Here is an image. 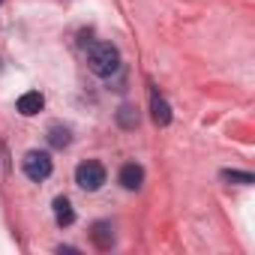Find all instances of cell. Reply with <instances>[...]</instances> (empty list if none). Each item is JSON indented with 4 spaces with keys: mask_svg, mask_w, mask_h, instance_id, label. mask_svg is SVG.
I'll return each mask as SVG.
<instances>
[{
    "mask_svg": "<svg viewBox=\"0 0 255 255\" xmlns=\"http://www.w3.org/2000/svg\"><path fill=\"white\" fill-rule=\"evenodd\" d=\"M150 117L156 126H168L171 123V105L159 90H150Z\"/></svg>",
    "mask_w": 255,
    "mask_h": 255,
    "instance_id": "5",
    "label": "cell"
},
{
    "mask_svg": "<svg viewBox=\"0 0 255 255\" xmlns=\"http://www.w3.org/2000/svg\"><path fill=\"white\" fill-rule=\"evenodd\" d=\"M75 183H78L84 192L102 189V183H105V165L96 162V159H84V162L75 168Z\"/></svg>",
    "mask_w": 255,
    "mask_h": 255,
    "instance_id": "3",
    "label": "cell"
},
{
    "mask_svg": "<svg viewBox=\"0 0 255 255\" xmlns=\"http://www.w3.org/2000/svg\"><path fill=\"white\" fill-rule=\"evenodd\" d=\"M117 180H120V186L123 189H138L141 183H144V168L138 165V162H126L123 168H120V174H117Z\"/></svg>",
    "mask_w": 255,
    "mask_h": 255,
    "instance_id": "6",
    "label": "cell"
},
{
    "mask_svg": "<svg viewBox=\"0 0 255 255\" xmlns=\"http://www.w3.org/2000/svg\"><path fill=\"white\" fill-rule=\"evenodd\" d=\"M51 207H54V222H57L60 228H69V225L75 222V210H72V204H69L66 195H57Z\"/></svg>",
    "mask_w": 255,
    "mask_h": 255,
    "instance_id": "8",
    "label": "cell"
},
{
    "mask_svg": "<svg viewBox=\"0 0 255 255\" xmlns=\"http://www.w3.org/2000/svg\"><path fill=\"white\" fill-rule=\"evenodd\" d=\"M219 177H222L225 183H240V186H249V183H255V177H252L249 171H231V168H225Z\"/></svg>",
    "mask_w": 255,
    "mask_h": 255,
    "instance_id": "11",
    "label": "cell"
},
{
    "mask_svg": "<svg viewBox=\"0 0 255 255\" xmlns=\"http://www.w3.org/2000/svg\"><path fill=\"white\" fill-rule=\"evenodd\" d=\"M48 144H51L54 150H63V147H69V144H72V132H69V126H63V123H54V126H48Z\"/></svg>",
    "mask_w": 255,
    "mask_h": 255,
    "instance_id": "9",
    "label": "cell"
},
{
    "mask_svg": "<svg viewBox=\"0 0 255 255\" xmlns=\"http://www.w3.org/2000/svg\"><path fill=\"white\" fill-rule=\"evenodd\" d=\"M0 3H3V0H0Z\"/></svg>",
    "mask_w": 255,
    "mask_h": 255,
    "instance_id": "12",
    "label": "cell"
},
{
    "mask_svg": "<svg viewBox=\"0 0 255 255\" xmlns=\"http://www.w3.org/2000/svg\"><path fill=\"white\" fill-rule=\"evenodd\" d=\"M90 243L99 249V252H108L114 246V225L108 219H99L90 225Z\"/></svg>",
    "mask_w": 255,
    "mask_h": 255,
    "instance_id": "4",
    "label": "cell"
},
{
    "mask_svg": "<svg viewBox=\"0 0 255 255\" xmlns=\"http://www.w3.org/2000/svg\"><path fill=\"white\" fill-rule=\"evenodd\" d=\"M21 168H24V174H27L30 180L42 183V180H48V177H51L54 162H51V156H48L45 150H27V153H24V159H21Z\"/></svg>",
    "mask_w": 255,
    "mask_h": 255,
    "instance_id": "2",
    "label": "cell"
},
{
    "mask_svg": "<svg viewBox=\"0 0 255 255\" xmlns=\"http://www.w3.org/2000/svg\"><path fill=\"white\" fill-rule=\"evenodd\" d=\"M87 66L99 78H111L120 72V51L111 42H93L87 48Z\"/></svg>",
    "mask_w": 255,
    "mask_h": 255,
    "instance_id": "1",
    "label": "cell"
},
{
    "mask_svg": "<svg viewBox=\"0 0 255 255\" xmlns=\"http://www.w3.org/2000/svg\"><path fill=\"white\" fill-rule=\"evenodd\" d=\"M117 123L123 126V129H135V126H138V111L132 105H123L117 111Z\"/></svg>",
    "mask_w": 255,
    "mask_h": 255,
    "instance_id": "10",
    "label": "cell"
},
{
    "mask_svg": "<svg viewBox=\"0 0 255 255\" xmlns=\"http://www.w3.org/2000/svg\"><path fill=\"white\" fill-rule=\"evenodd\" d=\"M42 105H45V96H42L39 90H27V93H21V96H18V102H15L18 114H24V117L39 114V111H42Z\"/></svg>",
    "mask_w": 255,
    "mask_h": 255,
    "instance_id": "7",
    "label": "cell"
}]
</instances>
